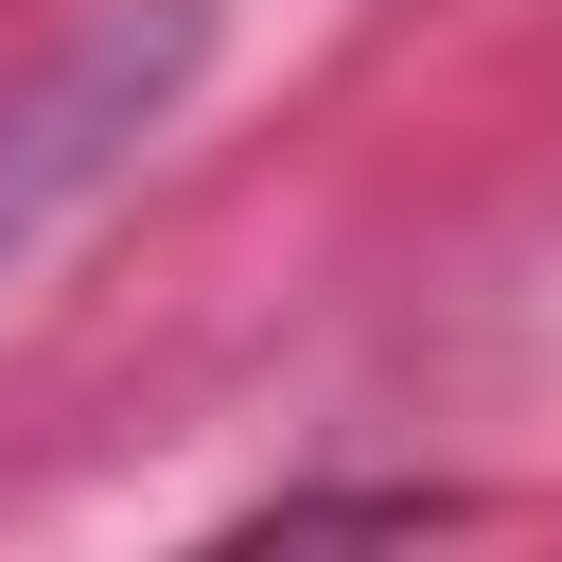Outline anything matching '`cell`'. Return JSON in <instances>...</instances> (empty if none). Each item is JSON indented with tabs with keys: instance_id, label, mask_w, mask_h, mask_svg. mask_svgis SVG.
Segmentation results:
<instances>
[{
	"instance_id": "6da1fadb",
	"label": "cell",
	"mask_w": 562,
	"mask_h": 562,
	"mask_svg": "<svg viewBox=\"0 0 562 562\" xmlns=\"http://www.w3.org/2000/svg\"><path fill=\"white\" fill-rule=\"evenodd\" d=\"M193 70H211V0H105V18H70V35L0 88V281H18L53 228H88L105 176L158 158V123L193 105Z\"/></svg>"
}]
</instances>
